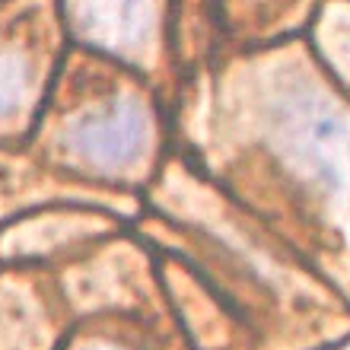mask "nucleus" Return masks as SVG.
Segmentation results:
<instances>
[{
	"label": "nucleus",
	"mask_w": 350,
	"mask_h": 350,
	"mask_svg": "<svg viewBox=\"0 0 350 350\" xmlns=\"http://www.w3.org/2000/svg\"><path fill=\"white\" fill-rule=\"evenodd\" d=\"M284 147L332 188L350 191V111L315 92H299L280 115Z\"/></svg>",
	"instance_id": "1"
},
{
	"label": "nucleus",
	"mask_w": 350,
	"mask_h": 350,
	"mask_svg": "<svg viewBox=\"0 0 350 350\" xmlns=\"http://www.w3.org/2000/svg\"><path fill=\"white\" fill-rule=\"evenodd\" d=\"M153 137V121L137 99H111L77 118L64 134L67 150L96 172L134 166Z\"/></svg>",
	"instance_id": "2"
},
{
	"label": "nucleus",
	"mask_w": 350,
	"mask_h": 350,
	"mask_svg": "<svg viewBox=\"0 0 350 350\" xmlns=\"http://www.w3.org/2000/svg\"><path fill=\"white\" fill-rule=\"evenodd\" d=\"M77 23L92 45L121 57H137L153 38V3L150 0H80Z\"/></svg>",
	"instance_id": "3"
},
{
	"label": "nucleus",
	"mask_w": 350,
	"mask_h": 350,
	"mask_svg": "<svg viewBox=\"0 0 350 350\" xmlns=\"http://www.w3.org/2000/svg\"><path fill=\"white\" fill-rule=\"evenodd\" d=\"M338 55H341V61L347 64V70H350V32H347L344 42H338Z\"/></svg>",
	"instance_id": "4"
},
{
	"label": "nucleus",
	"mask_w": 350,
	"mask_h": 350,
	"mask_svg": "<svg viewBox=\"0 0 350 350\" xmlns=\"http://www.w3.org/2000/svg\"><path fill=\"white\" fill-rule=\"evenodd\" d=\"M90 350H118V347H111V344H96V347H90Z\"/></svg>",
	"instance_id": "5"
}]
</instances>
